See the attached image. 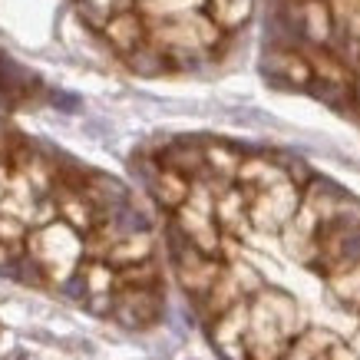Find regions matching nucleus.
<instances>
[{
	"mask_svg": "<svg viewBox=\"0 0 360 360\" xmlns=\"http://www.w3.org/2000/svg\"><path fill=\"white\" fill-rule=\"evenodd\" d=\"M103 30H106V37H110V44L116 46V50H122V53H132V50L142 46V40H146V33H142V20L132 11L112 17Z\"/></svg>",
	"mask_w": 360,
	"mask_h": 360,
	"instance_id": "1",
	"label": "nucleus"
},
{
	"mask_svg": "<svg viewBox=\"0 0 360 360\" xmlns=\"http://www.w3.org/2000/svg\"><path fill=\"white\" fill-rule=\"evenodd\" d=\"M251 0H212V20L219 23L221 30H231L238 23L248 20Z\"/></svg>",
	"mask_w": 360,
	"mask_h": 360,
	"instance_id": "2",
	"label": "nucleus"
},
{
	"mask_svg": "<svg viewBox=\"0 0 360 360\" xmlns=\"http://www.w3.org/2000/svg\"><path fill=\"white\" fill-rule=\"evenodd\" d=\"M79 11L86 13L93 23L106 27L112 17H120V13H129L132 11V0H79Z\"/></svg>",
	"mask_w": 360,
	"mask_h": 360,
	"instance_id": "3",
	"label": "nucleus"
},
{
	"mask_svg": "<svg viewBox=\"0 0 360 360\" xmlns=\"http://www.w3.org/2000/svg\"><path fill=\"white\" fill-rule=\"evenodd\" d=\"M165 53L162 50H153V46H136L129 53V66L136 70V73H146V77H153V73H159V70H165Z\"/></svg>",
	"mask_w": 360,
	"mask_h": 360,
	"instance_id": "4",
	"label": "nucleus"
},
{
	"mask_svg": "<svg viewBox=\"0 0 360 360\" xmlns=\"http://www.w3.org/2000/svg\"><path fill=\"white\" fill-rule=\"evenodd\" d=\"M53 103L66 106V112H77L79 110V99L77 96H66V93H53Z\"/></svg>",
	"mask_w": 360,
	"mask_h": 360,
	"instance_id": "5",
	"label": "nucleus"
}]
</instances>
